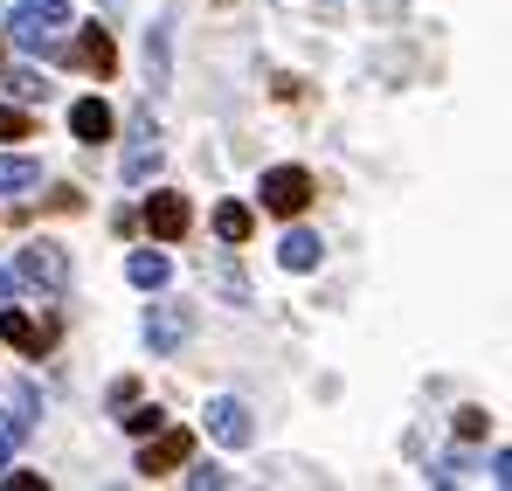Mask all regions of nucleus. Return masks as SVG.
<instances>
[{
    "label": "nucleus",
    "instance_id": "f257e3e1",
    "mask_svg": "<svg viewBox=\"0 0 512 491\" xmlns=\"http://www.w3.org/2000/svg\"><path fill=\"white\" fill-rule=\"evenodd\" d=\"M7 28H14V42H21V49L56 56V49H63V28H70V7H28V0H21Z\"/></svg>",
    "mask_w": 512,
    "mask_h": 491
},
{
    "label": "nucleus",
    "instance_id": "f03ea898",
    "mask_svg": "<svg viewBox=\"0 0 512 491\" xmlns=\"http://www.w3.org/2000/svg\"><path fill=\"white\" fill-rule=\"evenodd\" d=\"M256 194H263V208H270V215H298V208L312 201V173H305V166H270Z\"/></svg>",
    "mask_w": 512,
    "mask_h": 491
},
{
    "label": "nucleus",
    "instance_id": "7ed1b4c3",
    "mask_svg": "<svg viewBox=\"0 0 512 491\" xmlns=\"http://www.w3.org/2000/svg\"><path fill=\"white\" fill-rule=\"evenodd\" d=\"M187 457H194V436L160 422V429H153V443L139 450V478H167V471H180V464H187Z\"/></svg>",
    "mask_w": 512,
    "mask_h": 491
},
{
    "label": "nucleus",
    "instance_id": "20e7f679",
    "mask_svg": "<svg viewBox=\"0 0 512 491\" xmlns=\"http://www.w3.org/2000/svg\"><path fill=\"white\" fill-rule=\"evenodd\" d=\"M187 332H194V305H180V298H167V305L146 312V346H153V353H180Z\"/></svg>",
    "mask_w": 512,
    "mask_h": 491
},
{
    "label": "nucleus",
    "instance_id": "39448f33",
    "mask_svg": "<svg viewBox=\"0 0 512 491\" xmlns=\"http://www.w3.org/2000/svg\"><path fill=\"white\" fill-rule=\"evenodd\" d=\"M14 270H21V284H42V291H63V284H70V256L56 243H28Z\"/></svg>",
    "mask_w": 512,
    "mask_h": 491
},
{
    "label": "nucleus",
    "instance_id": "423d86ee",
    "mask_svg": "<svg viewBox=\"0 0 512 491\" xmlns=\"http://www.w3.org/2000/svg\"><path fill=\"white\" fill-rule=\"evenodd\" d=\"M208 436L229 443V450H243V443L256 436V422H250V409H243L236 395H215V402H208Z\"/></svg>",
    "mask_w": 512,
    "mask_h": 491
},
{
    "label": "nucleus",
    "instance_id": "0eeeda50",
    "mask_svg": "<svg viewBox=\"0 0 512 491\" xmlns=\"http://www.w3.org/2000/svg\"><path fill=\"white\" fill-rule=\"evenodd\" d=\"M187 222H194V208H187L180 194H146V229H153L160 243H180Z\"/></svg>",
    "mask_w": 512,
    "mask_h": 491
},
{
    "label": "nucleus",
    "instance_id": "6e6552de",
    "mask_svg": "<svg viewBox=\"0 0 512 491\" xmlns=\"http://www.w3.org/2000/svg\"><path fill=\"white\" fill-rule=\"evenodd\" d=\"M70 132H77L84 146H97V139H111V104H104V97H84V104L70 111Z\"/></svg>",
    "mask_w": 512,
    "mask_h": 491
},
{
    "label": "nucleus",
    "instance_id": "1a4fd4ad",
    "mask_svg": "<svg viewBox=\"0 0 512 491\" xmlns=\"http://www.w3.org/2000/svg\"><path fill=\"white\" fill-rule=\"evenodd\" d=\"M319 256H326V243H319L312 229H291V236L277 243V263H284V270H319Z\"/></svg>",
    "mask_w": 512,
    "mask_h": 491
},
{
    "label": "nucleus",
    "instance_id": "9d476101",
    "mask_svg": "<svg viewBox=\"0 0 512 491\" xmlns=\"http://www.w3.org/2000/svg\"><path fill=\"white\" fill-rule=\"evenodd\" d=\"M0 339L7 346H21V353H35L42 360V346H49V326H35L28 312H0Z\"/></svg>",
    "mask_w": 512,
    "mask_h": 491
},
{
    "label": "nucleus",
    "instance_id": "9b49d317",
    "mask_svg": "<svg viewBox=\"0 0 512 491\" xmlns=\"http://www.w3.org/2000/svg\"><path fill=\"white\" fill-rule=\"evenodd\" d=\"M153 173H160V139H153V132H139V139L125 146V180H132V187H146Z\"/></svg>",
    "mask_w": 512,
    "mask_h": 491
},
{
    "label": "nucleus",
    "instance_id": "f8f14e48",
    "mask_svg": "<svg viewBox=\"0 0 512 491\" xmlns=\"http://www.w3.org/2000/svg\"><path fill=\"white\" fill-rule=\"evenodd\" d=\"M125 277H132L139 291H160V284L173 277V263L160 256V249H132V263H125Z\"/></svg>",
    "mask_w": 512,
    "mask_h": 491
},
{
    "label": "nucleus",
    "instance_id": "ddd939ff",
    "mask_svg": "<svg viewBox=\"0 0 512 491\" xmlns=\"http://www.w3.org/2000/svg\"><path fill=\"white\" fill-rule=\"evenodd\" d=\"M28 187H42V160L0 153V194H28Z\"/></svg>",
    "mask_w": 512,
    "mask_h": 491
},
{
    "label": "nucleus",
    "instance_id": "4468645a",
    "mask_svg": "<svg viewBox=\"0 0 512 491\" xmlns=\"http://www.w3.org/2000/svg\"><path fill=\"white\" fill-rule=\"evenodd\" d=\"M250 229H256V215L243 201H222V208H215V236H222V243H250Z\"/></svg>",
    "mask_w": 512,
    "mask_h": 491
},
{
    "label": "nucleus",
    "instance_id": "2eb2a0df",
    "mask_svg": "<svg viewBox=\"0 0 512 491\" xmlns=\"http://www.w3.org/2000/svg\"><path fill=\"white\" fill-rule=\"evenodd\" d=\"M84 63L97 77H111V63H118V49H111V35L104 28H84Z\"/></svg>",
    "mask_w": 512,
    "mask_h": 491
},
{
    "label": "nucleus",
    "instance_id": "dca6fc26",
    "mask_svg": "<svg viewBox=\"0 0 512 491\" xmlns=\"http://www.w3.org/2000/svg\"><path fill=\"white\" fill-rule=\"evenodd\" d=\"M118 422H125L132 436H153V429L167 422V409H153V402H139V409H125V415H118Z\"/></svg>",
    "mask_w": 512,
    "mask_h": 491
},
{
    "label": "nucleus",
    "instance_id": "f3484780",
    "mask_svg": "<svg viewBox=\"0 0 512 491\" xmlns=\"http://www.w3.org/2000/svg\"><path fill=\"white\" fill-rule=\"evenodd\" d=\"M7 90H14V97H28V104H35V97H49V83L35 77V70H7Z\"/></svg>",
    "mask_w": 512,
    "mask_h": 491
},
{
    "label": "nucleus",
    "instance_id": "a211bd4d",
    "mask_svg": "<svg viewBox=\"0 0 512 491\" xmlns=\"http://www.w3.org/2000/svg\"><path fill=\"white\" fill-rule=\"evenodd\" d=\"M485 429H492V415H485V409H457V436H464V443H478Z\"/></svg>",
    "mask_w": 512,
    "mask_h": 491
},
{
    "label": "nucleus",
    "instance_id": "6ab92c4d",
    "mask_svg": "<svg viewBox=\"0 0 512 491\" xmlns=\"http://www.w3.org/2000/svg\"><path fill=\"white\" fill-rule=\"evenodd\" d=\"M0 139H28V118H21V111H7V104H0Z\"/></svg>",
    "mask_w": 512,
    "mask_h": 491
},
{
    "label": "nucleus",
    "instance_id": "aec40b11",
    "mask_svg": "<svg viewBox=\"0 0 512 491\" xmlns=\"http://www.w3.org/2000/svg\"><path fill=\"white\" fill-rule=\"evenodd\" d=\"M187 485H194V491H208V485H229V471H215V464H208V471H187Z\"/></svg>",
    "mask_w": 512,
    "mask_h": 491
},
{
    "label": "nucleus",
    "instance_id": "412c9836",
    "mask_svg": "<svg viewBox=\"0 0 512 491\" xmlns=\"http://www.w3.org/2000/svg\"><path fill=\"white\" fill-rule=\"evenodd\" d=\"M7 450H14V436H7V429H0V464H7Z\"/></svg>",
    "mask_w": 512,
    "mask_h": 491
},
{
    "label": "nucleus",
    "instance_id": "4be33fe9",
    "mask_svg": "<svg viewBox=\"0 0 512 491\" xmlns=\"http://www.w3.org/2000/svg\"><path fill=\"white\" fill-rule=\"evenodd\" d=\"M7 291H14V277H7V270H0V298H7Z\"/></svg>",
    "mask_w": 512,
    "mask_h": 491
}]
</instances>
